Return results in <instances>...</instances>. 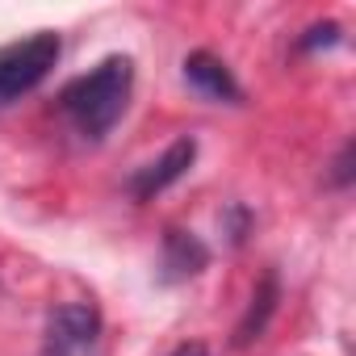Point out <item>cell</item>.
I'll return each instance as SVG.
<instances>
[{"label":"cell","mask_w":356,"mask_h":356,"mask_svg":"<svg viewBox=\"0 0 356 356\" xmlns=\"http://www.w3.org/2000/svg\"><path fill=\"white\" fill-rule=\"evenodd\" d=\"M193 159H197V138H193V134H181L159 159L143 163V168L130 176V193H134V202H151L155 193H163L168 185H176V181H181V176L193 168Z\"/></svg>","instance_id":"4"},{"label":"cell","mask_w":356,"mask_h":356,"mask_svg":"<svg viewBox=\"0 0 356 356\" xmlns=\"http://www.w3.org/2000/svg\"><path fill=\"white\" fill-rule=\"evenodd\" d=\"M339 42V26L335 22H323V26H310L306 38H302V51H318V47H335Z\"/></svg>","instance_id":"8"},{"label":"cell","mask_w":356,"mask_h":356,"mask_svg":"<svg viewBox=\"0 0 356 356\" xmlns=\"http://www.w3.org/2000/svg\"><path fill=\"white\" fill-rule=\"evenodd\" d=\"M101 310L92 302H59L47 314L42 356H92L101 343Z\"/></svg>","instance_id":"3"},{"label":"cell","mask_w":356,"mask_h":356,"mask_svg":"<svg viewBox=\"0 0 356 356\" xmlns=\"http://www.w3.org/2000/svg\"><path fill=\"white\" fill-rule=\"evenodd\" d=\"M352 181V143H343L339 159H335V185H348Z\"/></svg>","instance_id":"10"},{"label":"cell","mask_w":356,"mask_h":356,"mask_svg":"<svg viewBox=\"0 0 356 356\" xmlns=\"http://www.w3.org/2000/svg\"><path fill=\"white\" fill-rule=\"evenodd\" d=\"M231 243H243V235H248V210L243 206H231Z\"/></svg>","instance_id":"9"},{"label":"cell","mask_w":356,"mask_h":356,"mask_svg":"<svg viewBox=\"0 0 356 356\" xmlns=\"http://www.w3.org/2000/svg\"><path fill=\"white\" fill-rule=\"evenodd\" d=\"M277 302H281V281H277V273L268 268V273L260 277V285H256V293H252V302H248L239 327H235V348H248L252 339L264 335L268 318L277 314Z\"/></svg>","instance_id":"7"},{"label":"cell","mask_w":356,"mask_h":356,"mask_svg":"<svg viewBox=\"0 0 356 356\" xmlns=\"http://www.w3.org/2000/svg\"><path fill=\"white\" fill-rule=\"evenodd\" d=\"M181 67H185L189 88L202 92L206 101H218V105H239V101H243L239 80L231 76V67H227L218 55H210V51H193V55H185Z\"/></svg>","instance_id":"5"},{"label":"cell","mask_w":356,"mask_h":356,"mask_svg":"<svg viewBox=\"0 0 356 356\" xmlns=\"http://www.w3.org/2000/svg\"><path fill=\"white\" fill-rule=\"evenodd\" d=\"M59 55H63V42L55 30H34L17 42L0 47V109L34 92L55 72Z\"/></svg>","instance_id":"2"},{"label":"cell","mask_w":356,"mask_h":356,"mask_svg":"<svg viewBox=\"0 0 356 356\" xmlns=\"http://www.w3.org/2000/svg\"><path fill=\"white\" fill-rule=\"evenodd\" d=\"M130 88H134V63L126 55H109L59 92V109L76 126L80 138L101 143L122 122V113L130 105Z\"/></svg>","instance_id":"1"},{"label":"cell","mask_w":356,"mask_h":356,"mask_svg":"<svg viewBox=\"0 0 356 356\" xmlns=\"http://www.w3.org/2000/svg\"><path fill=\"white\" fill-rule=\"evenodd\" d=\"M210 264V248L193 235V231H163V252H159V281L176 285V281H189Z\"/></svg>","instance_id":"6"},{"label":"cell","mask_w":356,"mask_h":356,"mask_svg":"<svg viewBox=\"0 0 356 356\" xmlns=\"http://www.w3.org/2000/svg\"><path fill=\"white\" fill-rule=\"evenodd\" d=\"M168 356H210V348H206L202 339H185V343H176Z\"/></svg>","instance_id":"11"}]
</instances>
